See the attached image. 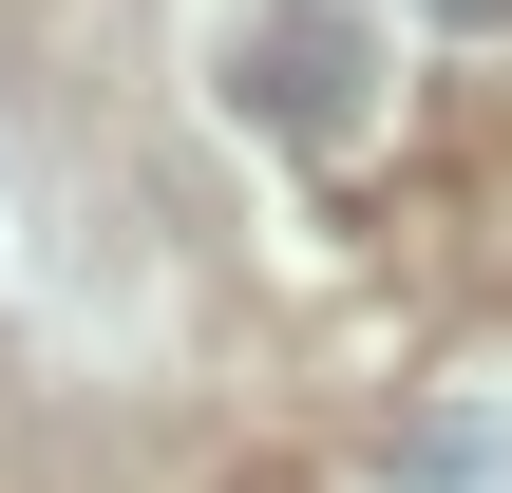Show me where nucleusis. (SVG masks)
<instances>
[{
  "label": "nucleus",
  "mask_w": 512,
  "mask_h": 493,
  "mask_svg": "<svg viewBox=\"0 0 512 493\" xmlns=\"http://www.w3.org/2000/svg\"><path fill=\"white\" fill-rule=\"evenodd\" d=\"M361 57H380L361 0H285V19L228 38V114H266L285 152H342V133H361Z\"/></svg>",
  "instance_id": "f257e3e1"
},
{
  "label": "nucleus",
  "mask_w": 512,
  "mask_h": 493,
  "mask_svg": "<svg viewBox=\"0 0 512 493\" xmlns=\"http://www.w3.org/2000/svg\"><path fill=\"white\" fill-rule=\"evenodd\" d=\"M399 493H512V437L494 418H418L399 437Z\"/></svg>",
  "instance_id": "f03ea898"
},
{
  "label": "nucleus",
  "mask_w": 512,
  "mask_h": 493,
  "mask_svg": "<svg viewBox=\"0 0 512 493\" xmlns=\"http://www.w3.org/2000/svg\"><path fill=\"white\" fill-rule=\"evenodd\" d=\"M437 19H512V0H437Z\"/></svg>",
  "instance_id": "7ed1b4c3"
}]
</instances>
